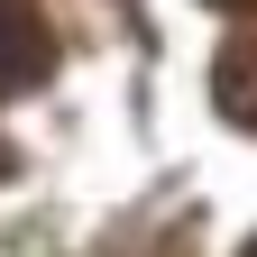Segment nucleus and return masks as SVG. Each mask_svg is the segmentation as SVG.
<instances>
[{"instance_id": "nucleus-1", "label": "nucleus", "mask_w": 257, "mask_h": 257, "mask_svg": "<svg viewBox=\"0 0 257 257\" xmlns=\"http://www.w3.org/2000/svg\"><path fill=\"white\" fill-rule=\"evenodd\" d=\"M46 74V46H37V28H28L19 10H0V92H19V83H37Z\"/></svg>"}]
</instances>
